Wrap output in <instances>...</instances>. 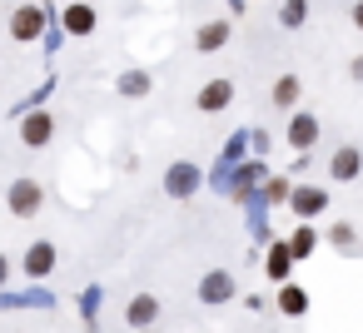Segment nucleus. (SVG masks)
Listing matches in <instances>:
<instances>
[{"label":"nucleus","mask_w":363,"mask_h":333,"mask_svg":"<svg viewBox=\"0 0 363 333\" xmlns=\"http://www.w3.org/2000/svg\"><path fill=\"white\" fill-rule=\"evenodd\" d=\"M6 209H11L16 219H35V214L45 209V189H40L35 179H16V184L6 189Z\"/></svg>","instance_id":"1"},{"label":"nucleus","mask_w":363,"mask_h":333,"mask_svg":"<svg viewBox=\"0 0 363 333\" xmlns=\"http://www.w3.org/2000/svg\"><path fill=\"white\" fill-rule=\"evenodd\" d=\"M40 30H45V11L35 6V0H26V6H16V11H11V35H16L21 45L40 40Z\"/></svg>","instance_id":"2"},{"label":"nucleus","mask_w":363,"mask_h":333,"mask_svg":"<svg viewBox=\"0 0 363 333\" xmlns=\"http://www.w3.org/2000/svg\"><path fill=\"white\" fill-rule=\"evenodd\" d=\"M234 293H239V283H234V273H224V269H209V273L199 278V303H209V308L229 303Z\"/></svg>","instance_id":"3"},{"label":"nucleus","mask_w":363,"mask_h":333,"mask_svg":"<svg viewBox=\"0 0 363 333\" xmlns=\"http://www.w3.org/2000/svg\"><path fill=\"white\" fill-rule=\"evenodd\" d=\"M194 189H199V169H194L189 159H174V164L164 169V194H169V199H189Z\"/></svg>","instance_id":"4"},{"label":"nucleus","mask_w":363,"mask_h":333,"mask_svg":"<svg viewBox=\"0 0 363 333\" xmlns=\"http://www.w3.org/2000/svg\"><path fill=\"white\" fill-rule=\"evenodd\" d=\"M21 140H26L30 149H45V145L55 140V120H50L45 110H30V115L21 120Z\"/></svg>","instance_id":"5"},{"label":"nucleus","mask_w":363,"mask_h":333,"mask_svg":"<svg viewBox=\"0 0 363 333\" xmlns=\"http://www.w3.org/2000/svg\"><path fill=\"white\" fill-rule=\"evenodd\" d=\"M229 100H234V80H209V85L194 95V110L219 115V110H229Z\"/></svg>","instance_id":"6"},{"label":"nucleus","mask_w":363,"mask_h":333,"mask_svg":"<svg viewBox=\"0 0 363 333\" xmlns=\"http://www.w3.org/2000/svg\"><path fill=\"white\" fill-rule=\"evenodd\" d=\"M289 145H294L298 154H308V149L318 145V120H313L308 110H298V115L289 120Z\"/></svg>","instance_id":"7"},{"label":"nucleus","mask_w":363,"mask_h":333,"mask_svg":"<svg viewBox=\"0 0 363 333\" xmlns=\"http://www.w3.org/2000/svg\"><path fill=\"white\" fill-rule=\"evenodd\" d=\"M328 174H333L338 184H353V179L363 174V154H358L353 145H343V149H333V159H328Z\"/></svg>","instance_id":"8"},{"label":"nucleus","mask_w":363,"mask_h":333,"mask_svg":"<svg viewBox=\"0 0 363 333\" xmlns=\"http://www.w3.org/2000/svg\"><path fill=\"white\" fill-rule=\"evenodd\" d=\"M21 264H26V273H30V278H45V273L55 269V244H50V239H35V244L26 249V259H21Z\"/></svg>","instance_id":"9"},{"label":"nucleus","mask_w":363,"mask_h":333,"mask_svg":"<svg viewBox=\"0 0 363 333\" xmlns=\"http://www.w3.org/2000/svg\"><path fill=\"white\" fill-rule=\"evenodd\" d=\"M289 209H294V214H298V219L308 224L313 214H323V209H328V194H323V189H308V184H303V189H294Z\"/></svg>","instance_id":"10"},{"label":"nucleus","mask_w":363,"mask_h":333,"mask_svg":"<svg viewBox=\"0 0 363 333\" xmlns=\"http://www.w3.org/2000/svg\"><path fill=\"white\" fill-rule=\"evenodd\" d=\"M155 318H160V298H155V293H135L130 308H125V323H130V328H150Z\"/></svg>","instance_id":"11"},{"label":"nucleus","mask_w":363,"mask_h":333,"mask_svg":"<svg viewBox=\"0 0 363 333\" xmlns=\"http://www.w3.org/2000/svg\"><path fill=\"white\" fill-rule=\"evenodd\" d=\"M95 26H100L95 6H85V0H75V6H65V30H70V35H90Z\"/></svg>","instance_id":"12"},{"label":"nucleus","mask_w":363,"mask_h":333,"mask_svg":"<svg viewBox=\"0 0 363 333\" xmlns=\"http://www.w3.org/2000/svg\"><path fill=\"white\" fill-rule=\"evenodd\" d=\"M264 269H269V278H274V283H289L294 249H289V244H274V249H269V259H264Z\"/></svg>","instance_id":"13"},{"label":"nucleus","mask_w":363,"mask_h":333,"mask_svg":"<svg viewBox=\"0 0 363 333\" xmlns=\"http://www.w3.org/2000/svg\"><path fill=\"white\" fill-rule=\"evenodd\" d=\"M279 313H289V318H303V313H308V288H298V283H284V288H279Z\"/></svg>","instance_id":"14"},{"label":"nucleus","mask_w":363,"mask_h":333,"mask_svg":"<svg viewBox=\"0 0 363 333\" xmlns=\"http://www.w3.org/2000/svg\"><path fill=\"white\" fill-rule=\"evenodd\" d=\"M229 35H234V26H229V21H209V26L194 35V50H219Z\"/></svg>","instance_id":"15"},{"label":"nucleus","mask_w":363,"mask_h":333,"mask_svg":"<svg viewBox=\"0 0 363 333\" xmlns=\"http://www.w3.org/2000/svg\"><path fill=\"white\" fill-rule=\"evenodd\" d=\"M269 95H274V105H279V110H294V105H298V95H303V85H298V75H279Z\"/></svg>","instance_id":"16"},{"label":"nucleus","mask_w":363,"mask_h":333,"mask_svg":"<svg viewBox=\"0 0 363 333\" xmlns=\"http://www.w3.org/2000/svg\"><path fill=\"white\" fill-rule=\"evenodd\" d=\"M115 90H120L125 100H145V95L155 90V80H150L145 70H130V75H120V85H115Z\"/></svg>","instance_id":"17"},{"label":"nucleus","mask_w":363,"mask_h":333,"mask_svg":"<svg viewBox=\"0 0 363 333\" xmlns=\"http://www.w3.org/2000/svg\"><path fill=\"white\" fill-rule=\"evenodd\" d=\"M289 249H294V259H308V254L318 249V234H313V224H298V229L289 234Z\"/></svg>","instance_id":"18"},{"label":"nucleus","mask_w":363,"mask_h":333,"mask_svg":"<svg viewBox=\"0 0 363 333\" xmlns=\"http://www.w3.org/2000/svg\"><path fill=\"white\" fill-rule=\"evenodd\" d=\"M328 244L343 249V254H353V249H358V234H353L348 224H333V229H328Z\"/></svg>","instance_id":"19"},{"label":"nucleus","mask_w":363,"mask_h":333,"mask_svg":"<svg viewBox=\"0 0 363 333\" xmlns=\"http://www.w3.org/2000/svg\"><path fill=\"white\" fill-rule=\"evenodd\" d=\"M303 16H308L303 0H284V16H279V21H284L289 30H298V26H303Z\"/></svg>","instance_id":"20"},{"label":"nucleus","mask_w":363,"mask_h":333,"mask_svg":"<svg viewBox=\"0 0 363 333\" xmlns=\"http://www.w3.org/2000/svg\"><path fill=\"white\" fill-rule=\"evenodd\" d=\"M264 199H269V204H279V199H294V184H289V179H279V174H274V179H269V184H264Z\"/></svg>","instance_id":"21"},{"label":"nucleus","mask_w":363,"mask_h":333,"mask_svg":"<svg viewBox=\"0 0 363 333\" xmlns=\"http://www.w3.org/2000/svg\"><path fill=\"white\" fill-rule=\"evenodd\" d=\"M259 174H264L259 164H249V169H239V184H234V199H244V194H249V189L259 184Z\"/></svg>","instance_id":"22"},{"label":"nucleus","mask_w":363,"mask_h":333,"mask_svg":"<svg viewBox=\"0 0 363 333\" xmlns=\"http://www.w3.org/2000/svg\"><path fill=\"white\" fill-rule=\"evenodd\" d=\"M353 26L363 30V0H358V6H353Z\"/></svg>","instance_id":"23"},{"label":"nucleus","mask_w":363,"mask_h":333,"mask_svg":"<svg viewBox=\"0 0 363 333\" xmlns=\"http://www.w3.org/2000/svg\"><path fill=\"white\" fill-rule=\"evenodd\" d=\"M6 273H11V259H6V254H0V283H6Z\"/></svg>","instance_id":"24"}]
</instances>
